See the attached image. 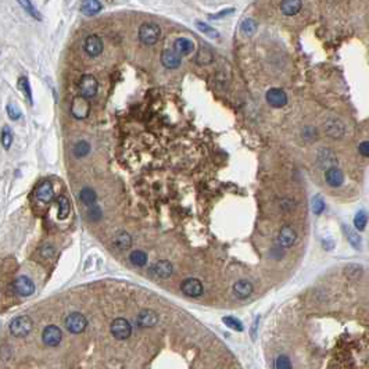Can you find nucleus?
Masks as SVG:
<instances>
[{
    "mask_svg": "<svg viewBox=\"0 0 369 369\" xmlns=\"http://www.w3.org/2000/svg\"><path fill=\"white\" fill-rule=\"evenodd\" d=\"M160 36H161V29L154 23H146L139 28V39L147 46L157 43Z\"/></svg>",
    "mask_w": 369,
    "mask_h": 369,
    "instance_id": "f257e3e1",
    "label": "nucleus"
},
{
    "mask_svg": "<svg viewBox=\"0 0 369 369\" xmlns=\"http://www.w3.org/2000/svg\"><path fill=\"white\" fill-rule=\"evenodd\" d=\"M32 330V319L28 315H20L10 322V332L16 337H24Z\"/></svg>",
    "mask_w": 369,
    "mask_h": 369,
    "instance_id": "f03ea898",
    "label": "nucleus"
},
{
    "mask_svg": "<svg viewBox=\"0 0 369 369\" xmlns=\"http://www.w3.org/2000/svg\"><path fill=\"white\" fill-rule=\"evenodd\" d=\"M65 328L68 332L74 333V335H78V333H82L87 326V321L86 318L82 315L81 312H71L65 317Z\"/></svg>",
    "mask_w": 369,
    "mask_h": 369,
    "instance_id": "7ed1b4c3",
    "label": "nucleus"
},
{
    "mask_svg": "<svg viewBox=\"0 0 369 369\" xmlns=\"http://www.w3.org/2000/svg\"><path fill=\"white\" fill-rule=\"evenodd\" d=\"M110 330H111L113 336L118 340H125L132 333V328H131V325H129V322L125 318L114 319L113 323H111V326H110Z\"/></svg>",
    "mask_w": 369,
    "mask_h": 369,
    "instance_id": "20e7f679",
    "label": "nucleus"
},
{
    "mask_svg": "<svg viewBox=\"0 0 369 369\" xmlns=\"http://www.w3.org/2000/svg\"><path fill=\"white\" fill-rule=\"evenodd\" d=\"M98 87V81H96V78L93 75H83L79 79V83H78L79 93H81L82 98L85 99H90L93 96H96Z\"/></svg>",
    "mask_w": 369,
    "mask_h": 369,
    "instance_id": "39448f33",
    "label": "nucleus"
},
{
    "mask_svg": "<svg viewBox=\"0 0 369 369\" xmlns=\"http://www.w3.org/2000/svg\"><path fill=\"white\" fill-rule=\"evenodd\" d=\"M61 339H63V332L56 325H49V326H46L45 330H43V333H42V340L49 347L58 346Z\"/></svg>",
    "mask_w": 369,
    "mask_h": 369,
    "instance_id": "423d86ee",
    "label": "nucleus"
},
{
    "mask_svg": "<svg viewBox=\"0 0 369 369\" xmlns=\"http://www.w3.org/2000/svg\"><path fill=\"white\" fill-rule=\"evenodd\" d=\"M103 41L98 35H89L83 41V50L90 57H98L103 53Z\"/></svg>",
    "mask_w": 369,
    "mask_h": 369,
    "instance_id": "0eeeda50",
    "label": "nucleus"
},
{
    "mask_svg": "<svg viewBox=\"0 0 369 369\" xmlns=\"http://www.w3.org/2000/svg\"><path fill=\"white\" fill-rule=\"evenodd\" d=\"M89 111H90V104L86 99L82 98V96H76L72 103H71V113L72 116L75 117L76 120H85L89 116Z\"/></svg>",
    "mask_w": 369,
    "mask_h": 369,
    "instance_id": "6e6552de",
    "label": "nucleus"
},
{
    "mask_svg": "<svg viewBox=\"0 0 369 369\" xmlns=\"http://www.w3.org/2000/svg\"><path fill=\"white\" fill-rule=\"evenodd\" d=\"M266 103L269 104L273 109H281L285 107L288 104V95L285 93L282 89H278V87H272L269 89L265 95Z\"/></svg>",
    "mask_w": 369,
    "mask_h": 369,
    "instance_id": "1a4fd4ad",
    "label": "nucleus"
},
{
    "mask_svg": "<svg viewBox=\"0 0 369 369\" xmlns=\"http://www.w3.org/2000/svg\"><path fill=\"white\" fill-rule=\"evenodd\" d=\"M180 290L188 297H200L204 289H203V283L199 279L191 278V279H185L180 283Z\"/></svg>",
    "mask_w": 369,
    "mask_h": 369,
    "instance_id": "9d476101",
    "label": "nucleus"
},
{
    "mask_svg": "<svg viewBox=\"0 0 369 369\" xmlns=\"http://www.w3.org/2000/svg\"><path fill=\"white\" fill-rule=\"evenodd\" d=\"M13 289L18 296L23 297H28L35 292L34 282L29 279L28 276H18L14 282H13Z\"/></svg>",
    "mask_w": 369,
    "mask_h": 369,
    "instance_id": "9b49d317",
    "label": "nucleus"
},
{
    "mask_svg": "<svg viewBox=\"0 0 369 369\" xmlns=\"http://www.w3.org/2000/svg\"><path fill=\"white\" fill-rule=\"evenodd\" d=\"M325 180L332 188H340L344 182V173L340 168L333 167L325 171Z\"/></svg>",
    "mask_w": 369,
    "mask_h": 369,
    "instance_id": "f8f14e48",
    "label": "nucleus"
},
{
    "mask_svg": "<svg viewBox=\"0 0 369 369\" xmlns=\"http://www.w3.org/2000/svg\"><path fill=\"white\" fill-rule=\"evenodd\" d=\"M173 272V266L169 261L161 260L157 261L154 265L151 266V273L154 276L160 278V279H167L172 275Z\"/></svg>",
    "mask_w": 369,
    "mask_h": 369,
    "instance_id": "ddd939ff",
    "label": "nucleus"
},
{
    "mask_svg": "<svg viewBox=\"0 0 369 369\" xmlns=\"http://www.w3.org/2000/svg\"><path fill=\"white\" fill-rule=\"evenodd\" d=\"M35 196L41 203H49L52 202L53 196H54V192H53V185L50 180H45L42 182L35 192Z\"/></svg>",
    "mask_w": 369,
    "mask_h": 369,
    "instance_id": "4468645a",
    "label": "nucleus"
},
{
    "mask_svg": "<svg viewBox=\"0 0 369 369\" xmlns=\"http://www.w3.org/2000/svg\"><path fill=\"white\" fill-rule=\"evenodd\" d=\"M297 240V233L292 226H283L279 232V244L282 247H292Z\"/></svg>",
    "mask_w": 369,
    "mask_h": 369,
    "instance_id": "2eb2a0df",
    "label": "nucleus"
},
{
    "mask_svg": "<svg viewBox=\"0 0 369 369\" xmlns=\"http://www.w3.org/2000/svg\"><path fill=\"white\" fill-rule=\"evenodd\" d=\"M161 63L164 67H167L169 69H173V68H178L180 63H182V58L179 56L178 53L175 52V50H164L161 54Z\"/></svg>",
    "mask_w": 369,
    "mask_h": 369,
    "instance_id": "dca6fc26",
    "label": "nucleus"
},
{
    "mask_svg": "<svg viewBox=\"0 0 369 369\" xmlns=\"http://www.w3.org/2000/svg\"><path fill=\"white\" fill-rule=\"evenodd\" d=\"M173 50L178 53L179 56H186L195 50V43L188 38H178L173 42Z\"/></svg>",
    "mask_w": 369,
    "mask_h": 369,
    "instance_id": "f3484780",
    "label": "nucleus"
},
{
    "mask_svg": "<svg viewBox=\"0 0 369 369\" xmlns=\"http://www.w3.org/2000/svg\"><path fill=\"white\" fill-rule=\"evenodd\" d=\"M157 321H158V315L151 310H143L138 315V323L142 328H151L156 325Z\"/></svg>",
    "mask_w": 369,
    "mask_h": 369,
    "instance_id": "a211bd4d",
    "label": "nucleus"
},
{
    "mask_svg": "<svg viewBox=\"0 0 369 369\" xmlns=\"http://www.w3.org/2000/svg\"><path fill=\"white\" fill-rule=\"evenodd\" d=\"M233 293L237 299H247L253 293V285L248 281H237L233 285Z\"/></svg>",
    "mask_w": 369,
    "mask_h": 369,
    "instance_id": "6ab92c4d",
    "label": "nucleus"
},
{
    "mask_svg": "<svg viewBox=\"0 0 369 369\" xmlns=\"http://www.w3.org/2000/svg\"><path fill=\"white\" fill-rule=\"evenodd\" d=\"M303 3L300 0H285L281 3V10L285 16H296L297 13L300 12Z\"/></svg>",
    "mask_w": 369,
    "mask_h": 369,
    "instance_id": "aec40b11",
    "label": "nucleus"
},
{
    "mask_svg": "<svg viewBox=\"0 0 369 369\" xmlns=\"http://www.w3.org/2000/svg\"><path fill=\"white\" fill-rule=\"evenodd\" d=\"M326 133L332 138H341L344 135V125L339 120H329L326 122Z\"/></svg>",
    "mask_w": 369,
    "mask_h": 369,
    "instance_id": "412c9836",
    "label": "nucleus"
},
{
    "mask_svg": "<svg viewBox=\"0 0 369 369\" xmlns=\"http://www.w3.org/2000/svg\"><path fill=\"white\" fill-rule=\"evenodd\" d=\"M318 160H319L321 167L326 168V169H329V168H333L336 164V156L333 154V151L328 150V149L319 151Z\"/></svg>",
    "mask_w": 369,
    "mask_h": 369,
    "instance_id": "4be33fe9",
    "label": "nucleus"
},
{
    "mask_svg": "<svg viewBox=\"0 0 369 369\" xmlns=\"http://www.w3.org/2000/svg\"><path fill=\"white\" fill-rule=\"evenodd\" d=\"M102 10V3L98 0H87L81 5V12L85 16H95Z\"/></svg>",
    "mask_w": 369,
    "mask_h": 369,
    "instance_id": "5701e85b",
    "label": "nucleus"
},
{
    "mask_svg": "<svg viewBox=\"0 0 369 369\" xmlns=\"http://www.w3.org/2000/svg\"><path fill=\"white\" fill-rule=\"evenodd\" d=\"M132 243V239L128 235L127 232H118L114 239H113V244L116 246L117 248H121V250H127Z\"/></svg>",
    "mask_w": 369,
    "mask_h": 369,
    "instance_id": "b1692460",
    "label": "nucleus"
},
{
    "mask_svg": "<svg viewBox=\"0 0 369 369\" xmlns=\"http://www.w3.org/2000/svg\"><path fill=\"white\" fill-rule=\"evenodd\" d=\"M57 204H58V218L60 219L67 218L69 214V210H71V204H69V200L67 199V196L58 197Z\"/></svg>",
    "mask_w": 369,
    "mask_h": 369,
    "instance_id": "393cba45",
    "label": "nucleus"
},
{
    "mask_svg": "<svg viewBox=\"0 0 369 369\" xmlns=\"http://www.w3.org/2000/svg\"><path fill=\"white\" fill-rule=\"evenodd\" d=\"M79 199H81V202L85 206H92L98 200V196H96V193H95L93 189H90V188H83L81 193H79Z\"/></svg>",
    "mask_w": 369,
    "mask_h": 369,
    "instance_id": "a878e982",
    "label": "nucleus"
},
{
    "mask_svg": "<svg viewBox=\"0 0 369 369\" xmlns=\"http://www.w3.org/2000/svg\"><path fill=\"white\" fill-rule=\"evenodd\" d=\"M343 229H344V235L347 236V239H348V242L351 243V246L354 248H361V236L358 235L357 232H354L350 228V226H343Z\"/></svg>",
    "mask_w": 369,
    "mask_h": 369,
    "instance_id": "bb28decb",
    "label": "nucleus"
},
{
    "mask_svg": "<svg viewBox=\"0 0 369 369\" xmlns=\"http://www.w3.org/2000/svg\"><path fill=\"white\" fill-rule=\"evenodd\" d=\"M129 260L135 266H143L147 264V254L140 250H135L129 255Z\"/></svg>",
    "mask_w": 369,
    "mask_h": 369,
    "instance_id": "cd10ccee",
    "label": "nucleus"
},
{
    "mask_svg": "<svg viewBox=\"0 0 369 369\" xmlns=\"http://www.w3.org/2000/svg\"><path fill=\"white\" fill-rule=\"evenodd\" d=\"M366 224H368V214L365 210H359L354 217V225L357 228V231L362 232Z\"/></svg>",
    "mask_w": 369,
    "mask_h": 369,
    "instance_id": "c85d7f7f",
    "label": "nucleus"
},
{
    "mask_svg": "<svg viewBox=\"0 0 369 369\" xmlns=\"http://www.w3.org/2000/svg\"><path fill=\"white\" fill-rule=\"evenodd\" d=\"M89 151H90V144L85 142V140H81V142H78V143L74 146V154L75 157L78 158H82V157H85L89 154Z\"/></svg>",
    "mask_w": 369,
    "mask_h": 369,
    "instance_id": "c756f323",
    "label": "nucleus"
},
{
    "mask_svg": "<svg viewBox=\"0 0 369 369\" xmlns=\"http://www.w3.org/2000/svg\"><path fill=\"white\" fill-rule=\"evenodd\" d=\"M2 143H3V147L9 150L12 147L13 143V133L10 128L5 127L3 128V132H2Z\"/></svg>",
    "mask_w": 369,
    "mask_h": 369,
    "instance_id": "7c9ffc66",
    "label": "nucleus"
},
{
    "mask_svg": "<svg viewBox=\"0 0 369 369\" xmlns=\"http://www.w3.org/2000/svg\"><path fill=\"white\" fill-rule=\"evenodd\" d=\"M311 206L312 211H314V214H317V215L322 214L323 210H325V202H323V199L321 196L314 197L311 202Z\"/></svg>",
    "mask_w": 369,
    "mask_h": 369,
    "instance_id": "2f4dec72",
    "label": "nucleus"
},
{
    "mask_svg": "<svg viewBox=\"0 0 369 369\" xmlns=\"http://www.w3.org/2000/svg\"><path fill=\"white\" fill-rule=\"evenodd\" d=\"M224 322H225V325L228 328L233 329V330H237V332H242L243 330L242 322H240L239 319H236V318L225 317L224 318Z\"/></svg>",
    "mask_w": 369,
    "mask_h": 369,
    "instance_id": "473e14b6",
    "label": "nucleus"
},
{
    "mask_svg": "<svg viewBox=\"0 0 369 369\" xmlns=\"http://www.w3.org/2000/svg\"><path fill=\"white\" fill-rule=\"evenodd\" d=\"M275 368L276 369H293L292 368V361H290V358L286 357V355H279V357L276 358Z\"/></svg>",
    "mask_w": 369,
    "mask_h": 369,
    "instance_id": "72a5a7b5",
    "label": "nucleus"
},
{
    "mask_svg": "<svg viewBox=\"0 0 369 369\" xmlns=\"http://www.w3.org/2000/svg\"><path fill=\"white\" fill-rule=\"evenodd\" d=\"M18 85H20V89L25 93V96H27V99L29 100V103H32V93H31V87H29L28 79H27L25 76H23V78L18 81Z\"/></svg>",
    "mask_w": 369,
    "mask_h": 369,
    "instance_id": "f704fd0d",
    "label": "nucleus"
},
{
    "mask_svg": "<svg viewBox=\"0 0 369 369\" xmlns=\"http://www.w3.org/2000/svg\"><path fill=\"white\" fill-rule=\"evenodd\" d=\"M255 29H257V24H255L254 20H246V21H243L242 31L246 35H253L255 32Z\"/></svg>",
    "mask_w": 369,
    "mask_h": 369,
    "instance_id": "c9c22d12",
    "label": "nucleus"
},
{
    "mask_svg": "<svg viewBox=\"0 0 369 369\" xmlns=\"http://www.w3.org/2000/svg\"><path fill=\"white\" fill-rule=\"evenodd\" d=\"M196 27L206 35H210V36H213V38H218V32H217L214 28H211V27H208L207 24L197 23Z\"/></svg>",
    "mask_w": 369,
    "mask_h": 369,
    "instance_id": "e433bc0d",
    "label": "nucleus"
},
{
    "mask_svg": "<svg viewBox=\"0 0 369 369\" xmlns=\"http://www.w3.org/2000/svg\"><path fill=\"white\" fill-rule=\"evenodd\" d=\"M86 217L87 219H90L92 222H98L99 219L102 218V211H100V208L99 207L89 208L86 213Z\"/></svg>",
    "mask_w": 369,
    "mask_h": 369,
    "instance_id": "4c0bfd02",
    "label": "nucleus"
},
{
    "mask_svg": "<svg viewBox=\"0 0 369 369\" xmlns=\"http://www.w3.org/2000/svg\"><path fill=\"white\" fill-rule=\"evenodd\" d=\"M20 5H21L23 7H25V10H27V12H28L29 14L32 16V17H35L36 20H41V14L36 12V10H35L34 5H32L31 2H24V0H23V2H20Z\"/></svg>",
    "mask_w": 369,
    "mask_h": 369,
    "instance_id": "58836bf2",
    "label": "nucleus"
},
{
    "mask_svg": "<svg viewBox=\"0 0 369 369\" xmlns=\"http://www.w3.org/2000/svg\"><path fill=\"white\" fill-rule=\"evenodd\" d=\"M7 113H9V116H10L12 120H18L20 118V111H18L17 107L14 104H9L7 106Z\"/></svg>",
    "mask_w": 369,
    "mask_h": 369,
    "instance_id": "ea45409f",
    "label": "nucleus"
},
{
    "mask_svg": "<svg viewBox=\"0 0 369 369\" xmlns=\"http://www.w3.org/2000/svg\"><path fill=\"white\" fill-rule=\"evenodd\" d=\"M358 150H359V153H361L363 157H369V140H365L362 143H359Z\"/></svg>",
    "mask_w": 369,
    "mask_h": 369,
    "instance_id": "a19ab883",
    "label": "nucleus"
},
{
    "mask_svg": "<svg viewBox=\"0 0 369 369\" xmlns=\"http://www.w3.org/2000/svg\"><path fill=\"white\" fill-rule=\"evenodd\" d=\"M53 254H54V248L52 247V246H45V247L42 248V255L43 257H52Z\"/></svg>",
    "mask_w": 369,
    "mask_h": 369,
    "instance_id": "79ce46f5",
    "label": "nucleus"
},
{
    "mask_svg": "<svg viewBox=\"0 0 369 369\" xmlns=\"http://www.w3.org/2000/svg\"><path fill=\"white\" fill-rule=\"evenodd\" d=\"M229 13H233V9H228L226 12H222V13H219V14H215V16H211V18H219V17H222V16L229 14Z\"/></svg>",
    "mask_w": 369,
    "mask_h": 369,
    "instance_id": "37998d69",
    "label": "nucleus"
}]
</instances>
